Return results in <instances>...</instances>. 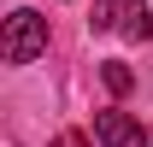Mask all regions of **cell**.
Masks as SVG:
<instances>
[{
  "instance_id": "1",
  "label": "cell",
  "mask_w": 153,
  "mask_h": 147,
  "mask_svg": "<svg viewBox=\"0 0 153 147\" xmlns=\"http://www.w3.org/2000/svg\"><path fill=\"white\" fill-rule=\"evenodd\" d=\"M0 53H6V65H30V59H41V53H47V18H41V12H6Z\"/></svg>"
},
{
  "instance_id": "2",
  "label": "cell",
  "mask_w": 153,
  "mask_h": 147,
  "mask_svg": "<svg viewBox=\"0 0 153 147\" xmlns=\"http://www.w3.org/2000/svg\"><path fill=\"white\" fill-rule=\"evenodd\" d=\"M94 30H124L130 41H153V12L147 0H118V6H94Z\"/></svg>"
},
{
  "instance_id": "3",
  "label": "cell",
  "mask_w": 153,
  "mask_h": 147,
  "mask_svg": "<svg viewBox=\"0 0 153 147\" xmlns=\"http://www.w3.org/2000/svg\"><path fill=\"white\" fill-rule=\"evenodd\" d=\"M94 141L100 147H141V124L130 112H94Z\"/></svg>"
},
{
  "instance_id": "4",
  "label": "cell",
  "mask_w": 153,
  "mask_h": 147,
  "mask_svg": "<svg viewBox=\"0 0 153 147\" xmlns=\"http://www.w3.org/2000/svg\"><path fill=\"white\" fill-rule=\"evenodd\" d=\"M100 76H106V88H112V94H130V82H135V76L124 71L118 59H112V65H106V71H100Z\"/></svg>"
},
{
  "instance_id": "5",
  "label": "cell",
  "mask_w": 153,
  "mask_h": 147,
  "mask_svg": "<svg viewBox=\"0 0 153 147\" xmlns=\"http://www.w3.org/2000/svg\"><path fill=\"white\" fill-rule=\"evenodd\" d=\"M53 147H88V141H82V135H59Z\"/></svg>"
}]
</instances>
